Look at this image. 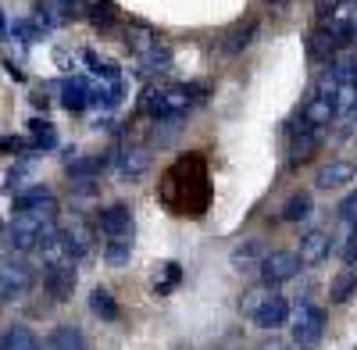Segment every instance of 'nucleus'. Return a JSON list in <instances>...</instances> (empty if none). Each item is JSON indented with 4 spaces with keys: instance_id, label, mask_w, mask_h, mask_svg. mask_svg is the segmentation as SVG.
Instances as JSON below:
<instances>
[{
    "instance_id": "2",
    "label": "nucleus",
    "mask_w": 357,
    "mask_h": 350,
    "mask_svg": "<svg viewBox=\"0 0 357 350\" xmlns=\"http://www.w3.org/2000/svg\"><path fill=\"white\" fill-rule=\"evenodd\" d=\"M57 232L54 222V208H36V211H15L11 225H8V243L15 250H40V243H47Z\"/></svg>"
},
{
    "instance_id": "3",
    "label": "nucleus",
    "mask_w": 357,
    "mask_h": 350,
    "mask_svg": "<svg viewBox=\"0 0 357 350\" xmlns=\"http://www.w3.org/2000/svg\"><path fill=\"white\" fill-rule=\"evenodd\" d=\"M36 282V272L25 257L18 254H0V304L22 300Z\"/></svg>"
},
{
    "instance_id": "25",
    "label": "nucleus",
    "mask_w": 357,
    "mask_h": 350,
    "mask_svg": "<svg viewBox=\"0 0 357 350\" xmlns=\"http://www.w3.org/2000/svg\"><path fill=\"white\" fill-rule=\"evenodd\" d=\"M126 40H129V50L139 57V54H146L154 43H158V36L151 33V29H143V25H129V33H126Z\"/></svg>"
},
{
    "instance_id": "17",
    "label": "nucleus",
    "mask_w": 357,
    "mask_h": 350,
    "mask_svg": "<svg viewBox=\"0 0 357 350\" xmlns=\"http://www.w3.org/2000/svg\"><path fill=\"white\" fill-rule=\"evenodd\" d=\"M118 168H122L126 179H139V175L151 168V151L146 147H129L122 158H118Z\"/></svg>"
},
{
    "instance_id": "9",
    "label": "nucleus",
    "mask_w": 357,
    "mask_h": 350,
    "mask_svg": "<svg viewBox=\"0 0 357 350\" xmlns=\"http://www.w3.org/2000/svg\"><path fill=\"white\" fill-rule=\"evenodd\" d=\"M250 318H254L257 329H279V326L289 322V304H286V297L272 294V297H264V304H261Z\"/></svg>"
},
{
    "instance_id": "5",
    "label": "nucleus",
    "mask_w": 357,
    "mask_h": 350,
    "mask_svg": "<svg viewBox=\"0 0 357 350\" xmlns=\"http://www.w3.org/2000/svg\"><path fill=\"white\" fill-rule=\"evenodd\" d=\"M296 272H301V257L293 250H272L261 257V282H268V286H282Z\"/></svg>"
},
{
    "instance_id": "30",
    "label": "nucleus",
    "mask_w": 357,
    "mask_h": 350,
    "mask_svg": "<svg viewBox=\"0 0 357 350\" xmlns=\"http://www.w3.org/2000/svg\"><path fill=\"white\" fill-rule=\"evenodd\" d=\"M82 57H86V65L93 68V75H100V79H107V82H118V68H114L111 61H104V57H97L93 50H86Z\"/></svg>"
},
{
    "instance_id": "21",
    "label": "nucleus",
    "mask_w": 357,
    "mask_h": 350,
    "mask_svg": "<svg viewBox=\"0 0 357 350\" xmlns=\"http://www.w3.org/2000/svg\"><path fill=\"white\" fill-rule=\"evenodd\" d=\"M29 147H33V151L57 147V129L50 122H43V119H33V122H29Z\"/></svg>"
},
{
    "instance_id": "11",
    "label": "nucleus",
    "mask_w": 357,
    "mask_h": 350,
    "mask_svg": "<svg viewBox=\"0 0 357 350\" xmlns=\"http://www.w3.org/2000/svg\"><path fill=\"white\" fill-rule=\"evenodd\" d=\"M254 36H257V22H254V18L236 22L232 29H225V33H222V54H225V57L243 54V50L254 43Z\"/></svg>"
},
{
    "instance_id": "18",
    "label": "nucleus",
    "mask_w": 357,
    "mask_h": 350,
    "mask_svg": "<svg viewBox=\"0 0 357 350\" xmlns=\"http://www.w3.org/2000/svg\"><path fill=\"white\" fill-rule=\"evenodd\" d=\"M311 57H314V61H333V57H336V50H340V40L329 33V29H314V33H311Z\"/></svg>"
},
{
    "instance_id": "16",
    "label": "nucleus",
    "mask_w": 357,
    "mask_h": 350,
    "mask_svg": "<svg viewBox=\"0 0 357 350\" xmlns=\"http://www.w3.org/2000/svg\"><path fill=\"white\" fill-rule=\"evenodd\" d=\"M0 350H40V336L29 326H11L0 336Z\"/></svg>"
},
{
    "instance_id": "14",
    "label": "nucleus",
    "mask_w": 357,
    "mask_h": 350,
    "mask_svg": "<svg viewBox=\"0 0 357 350\" xmlns=\"http://www.w3.org/2000/svg\"><path fill=\"white\" fill-rule=\"evenodd\" d=\"M61 240H65V247H68V254H72L75 261H82V257L93 254V229H89L86 222H72V225L61 232Z\"/></svg>"
},
{
    "instance_id": "29",
    "label": "nucleus",
    "mask_w": 357,
    "mask_h": 350,
    "mask_svg": "<svg viewBox=\"0 0 357 350\" xmlns=\"http://www.w3.org/2000/svg\"><path fill=\"white\" fill-rule=\"evenodd\" d=\"M129 254H132V240H107V250H104L107 265H126Z\"/></svg>"
},
{
    "instance_id": "7",
    "label": "nucleus",
    "mask_w": 357,
    "mask_h": 350,
    "mask_svg": "<svg viewBox=\"0 0 357 350\" xmlns=\"http://www.w3.org/2000/svg\"><path fill=\"white\" fill-rule=\"evenodd\" d=\"M336 100H333V93L325 90V93H314L307 104H304V111H301V125L304 129H325L333 119H336Z\"/></svg>"
},
{
    "instance_id": "28",
    "label": "nucleus",
    "mask_w": 357,
    "mask_h": 350,
    "mask_svg": "<svg viewBox=\"0 0 357 350\" xmlns=\"http://www.w3.org/2000/svg\"><path fill=\"white\" fill-rule=\"evenodd\" d=\"M264 297H272V286H268V282H261V286L247 289L243 300H240V311H243V314H254V311L264 304Z\"/></svg>"
},
{
    "instance_id": "13",
    "label": "nucleus",
    "mask_w": 357,
    "mask_h": 350,
    "mask_svg": "<svg viewBox=\"0 0 357 350\" xmlns=\"http://www.w3.org/2000/svg\"><path fill=\"white\" fill-rule=\"evenodd\" d=\"M354 175H357V165L354 161H329L325 168H318L314 186L318 190H336V186H347Z\"/></svg>"
},
{
    "instance_id": "4",
    "label": "nucleus",
    "mask_w": 357,
    "mask_h": 350,
    "mask_svg": "<svg viewBox=\"0 0 357 350\" xmlns=\"http://www.w3.org/2000/svg\"><path fill=\"white\" fill-rule=\"evenodd\" d=\"M289 326H293V340L296 347H318L321 336H325V311L314 307V304H301L296 311H289Z\"/></svg>"
},
{
    "instance_id": "37",
    "label": "nucleus",
    "mask_w": 357,
    "mask_h": 350,
    "mask_svg": "<svg viewBox=\"0 0 357 350\" xmlns=\"http://www.w3.org/2000/svg\"><path fill=\"white\" fill-rule=\"evenodd\" d=\"M268 350H289V347H268Z\"/></svg>"
},
{
    "instance_id": "22",
    "label": "nucleus",
    "mask_w": 357,
    "mask_h": 350,
    "mask_svg": "<svg viewBox=\"0 0 357 350\" xmlns=\"http://www.w3.org/2000/svg\"><path fill=\"white\" fill-rule=\"evenodd\" d=\"M89 311H93L100 322H118V300L107 294V289H93V294H89Z\"/></svg>"
},
{
    "instance_id": "32",
    "label": "nucleus",
    "mask_w": 357,
    "mask_h": 350,
    "mask_svg": "<svg viewBox=\"0 0 357 350\" xmlns=\"http://www.w3.org/2000/svg\"><path fill=\"white\" fill-rule=\"evenodd\" d=\"M340 218H343L347 225H357V193H350V197L340 204Z\"/></svg>"
},
{
    "instance_id": "33",
    "label": "nucleus",
    "mask_w": 357,
    "mask_h": 350,
    "mask_svg": "<svg viewBox=\"0 0 357 350\" xmlns=\"http://www.w3.org/2000/svg\"><path fill=\"white\" fill-rule=\"evenodd\" d=\"M11 33H15V36H22L25 43H33V40H40V29H36L33 22H15V25H11Z\"/></svg>"
},
{
    "instance_id": "8",
    "label": "nucleus",
    "mask_w": 357,
    "mask_h": 350,
    "mask_svg": "<svg viewBox=\"0 0 357 350\" xmlns=\"http://www.w3.org/2000/svg\"><path fill=\"white\" fill-rule=\"evenodd\" d=\"M43 286L50 300L65 304L72 294H75V265H47V275H43Z\"/></svg>"
},
{
    "instance_id": "12",
    "label": "nucleus",
    "mask_w": 357,
    "mask_h": 350,
    "mask_svg": "<svg viewBox=\"0 0 357 350\" xmlns=\"http://www.w3.org/2000/svg\"><path fill=\"white\" fill-rule=\"evenodd\" d=\"M93 97H97V90L86 79H65L61 82V104H65V111H86L89 104H93Z\"/></svg>"
},
{
    "instance_id": "23",
    "label": "nucleus",
    "mask_w": 357,
    "mask_h": 350,
    "mask_svg": "<svg viewBox=\"0 0 357 350\" xmlns=\"http://www.w3.org/2000/svg\"><path fill=\"white\" fill-rule=\"evenodd\" d=\"M354 294H357V272L347 268V272L336 275V282H333V289H329V300H333V304H347Z\"/></svg>"
},
{
    "instance_id": "15",
    "label": "nucleus",
    "mask_w": 357,
    "mask_h": 350,
    "mask_svg": "<svg viewBox=\"0 0 357 350\" xmlns=\"http://www.w3.org/2000/svg\"><path fill=\"white\" fill-rule=\"evenodd\" d=\"M311 211H314V197H311L307 190H296V193H289V197H286L279 218H282V222H307V218H311Z\"/></svg>"
},
{
    "instance_id": "31",
    "label": "nucleus",
    "mask_w": 357,
    "mask_h": 350,
    "mask_svg": "<svg viewBox=\"0 0 357 350\" xmlns=\"http://www.w3.org/2000/svg\"><path fill=\"white\" fill-rule=\"evenodd\" d=\"M257 254H261L257 240H247L243 247H236V250H232V265H243V268H247V265H254V257H257Z\"/></svg>"
},
{
    "instance_id": "26",
    "label": "nucleus",
    "mask_w": 357,
    "mask_h": 350,
    "mask_svg": "<svg viewBox=\"0 0 357 350\" xmlns=\"http://www.w3.org/2000/svg\"><path fill=\"white\" fill-rule=\"evenodd\" d=\"M178 279H183V268H178L175 261H168V265H161V272L154 275V294H172L178 286Z\"/></svg>"
},
{
    "instance_id": "6",
    "label": "nucleus",
    "mask_w": 357,
    "mask_h": 350,
    "mask_svg": "<svg viewBox=\"0 0 357 350\" xmlns=\"http://www.w3.org/2000/svg\"><path fill=\"white\" fill-rule=\"evenodd\" d=\"M97 225L107 240H132V208L129 204H111L100 211Z\"/></svg>"
},
{
    "instance_id": "24",
    "label": "nucleus",
    "mask_w": 357,
    "mask_h": 350,
    "mask_svg": "<svg viewBox=\"0 0 357 350\" xmlns=\"http://www.w3.org/2000/svg\"><path fill=\"white\" fill-rule=\"evenodd\" d=\"M161 68H168V50L161 43H154L146 54H139V75H154Z\"/></svg>"
},
{
    "instance_id": "36",
    "label": "nucleus",
    "mask_w": 357,
    "mask_h": 350,
    "mask_svg": "<svg viewBox=\"0 0 357 350\" xmlns=\"http://www.w3.org/2000/svg\"><path fill=\"white\" fill-rule=\"evenodd\" d=\"M0 33H8V22H4V15H0Z\"/></svg>"
},
{
    "instance_id": "34",
    "label": "nucleus",
    "mask_w": 357,
    "mask_h": 350,
    "mask_svg": "<svg viewBox=\"0 0 357 350\" xmlns=\"http://www.w3.org/2000/svg\"><path fill=\"white\" fill-rule=\"evenodd\" d=\"M343 261H347V265H354V261H357V225H350V236L343 243Z\"/></svg>"
},
{
    "instance_id": "10",
    "label": "nucleus",
    "mask_w": 357,
    "mask_h": 350,
    "mask_svg": "<svg viewBox=\"0 0 357 350\" xmlns=\"http://www.w3.org/2000/svg\"><path fill=\"white\" fill-rule=\"evenodd\" d=\"M329 250H333V236L325 229H311V232H304V240H301V265H321L325 257H329Z\"/></svg>"
},
{
    "instance_id": "38",
    "label": "nucleus",
    "mask_w": 357,
    "mask_h": 350,
    "mask_svg": "<svg viewBox=\"0 0 357 350\" xmlns=\"http://www.w3.org/2000/svg\"><path fill=\"white\" fill-rule=\"evenodd\" d=\"M272 4H282V0H272Z\"/></svg>"
},
{
    "instance_id": "35",
    "label": "nucleus",
    "mask_w": 357,
    "mask_h": 350,
    "mask_svg": "<svg viewBox=\"0 0 357 350\" xmlns=\"http://www.w3.org/2000/svg\"><path fill=\"white\" fill-rule=\"evenodd\" d=\"M347 119H350V122H357V100L350 104V111H347Z\"/></svg>"
},
{
    "instance_id": "1",
    "label": "nucleus",
    "mask_w": 357,
    "mask_h": 350,
    "mask_svg": "<svg viewBox=\"0 0 357 350\" xmlns=\"http://www.w3.org/2000/svg\"><path fill=\"white\" fill-rule=\"evenodd\" d=\"M200 93H204V86H178V82L151 86V90L143 93V111L151 114V119H158V122L178 119V114H186L197 104Z\"/></svg>"
},
{
    "instance_id": "20",
    "label": "nucleus",
    "mask_w": 357,
    "mask_h": 350,
    "mask_svg": "<svg viewBox=\"0 0 357 350\" xmlns=\"http://www.w3.org/2000/svg\"><path fill=\"white\" fill-rule=\"evenodd\" d=\"M47 350H89V347L75 326H57L47 340Z\"/></svg>"
},
{
    "instance_id": "27",
    "label": "nucleus",
    "mask_w": 357,
    "mask_h": 350,
    "mask_svg": "<svg viewBox=\"0 0 357 350\" xmlns=\"http://www.w3.org/2000/svg\"><path fill=\"white\" fill-rule=\"evenodd\" d=\"M301 132H304V139H301V136H296V139H293V151H289V158H293V165H304V161H307V158L314 154V147H318V139L311 136L314 129H301Z\"/></svg>"
},
{
    "instance_id": "19",
    "label": "nucleus",
    "mask_w": 357,
    "mask_h": 350,
    "mask_svg": "<svg viewBox=\"0 0 357 350\" xmlns=\"http://www.w3.org/2000/svg\"><path fill=\"white\" fill-rule=\"evenodd\" d=\"M36 208H57V200L47 186H33L15 197V211H36Z\"/></svg>"
}]
</instances>
